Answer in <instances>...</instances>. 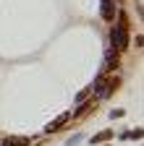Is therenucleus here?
Instances as JSON below:
<instances>
[{
	"mask_svg": "<svg viewBox=\"0 0 144 146\" xmlns=\"http://www.w3.org/2000/svg\"><path fill=\"white\" fill-rule=\"evenodd\" d=\"M110 39H113V44L118 50H126V47H129L131 39H129V18H126V13H118V26H113Z\"/></svg>",
	"mask_w": 144,
	"mask_h": 146,
	"instance_id": "obj_1",
	"label": "nucleus"
},
{
	"mask_svg": "<svg viewBox=\"0 0 144 146\" xmlns=\"http://www.w3.org/2000/svg\"><path fill=\"white\" fill-rule=\"evenodd\" d=\"M92 89H94V94H97L100 99H107V97L118 89V78H102V76H100V78L92 84Z\"/></svg>",
	"mask_w": 144,
	"mask_h": 146,
	"instance_id": "obj_2",
	"label": "nucleus"
},
{
	"mask_svg": "<svg viewBox=\"0 0 144 146\" xmlns=\"http://www.w3.org/2000/svg\"><path fill=\"white\" fill-rule=\"evenodd\" d=\"M68 120H71V115H68V112H63L60 117H55L50 125H45V131H47V133H55V131H60V128H63V123H68Z\"/></svg>",
	"mask_w": 144,
	"mask_h": 146,
	"instance_id": "obj_3",
	"label": "nucleus"
},
{
	"mask_svg": "<svg viewBox=\"0 0 144 146\" xmlns=\"http://www.w3.org/2000/svg\"><path fill=\"white\" fill-rule=\"evenodd\" d=\"M3 146H29V138H24V136H8L3 141Z\"/></svg>",
	"mask_w": 144,
	"mask_h": 146,
	"instance_id": "obj_4",
	"label": "nucleus"
},
{
	"mask_svg": "<svg viewBox=\"0 0 144 146\" xmlns=\"http://www.w3.org/2000/svg\"><path fill=\"white\" fill-rule=\"evenodd\" d=\"M102 18L113 21V0H102Z\"/></svg>",
	"mask_w": 144,
	"mask_h": 146,
	"instance_id": "obj_5",
	"label": "nucleus"
},
{
	"mask_svg": "<svg viewBox=\"0 0 144 146\" xmlns=\"http://www.w3.org/2000/svg\"><path fill=\"white\" fill-rule=\"evenodd\" d=\"M113 138V131H100L94 138H92V143H102V141H110Z\"/></svg>",
	"mask_w": 144,
	"mask_h": 146,
	"instance_id": "obj_6",
	"label": "nucleus"
},
{
	"mask_svg": "<svg viewBox=\"0 0 144 146\" xmlns=\"http://www.w3.org/2000/svg\"><path fill=\"white\" fill-rule=\"evenodd\" d=\"M118 65V55H115V50H110L107 52V68H115Z\"/></svg>",
	"mask_w": 144,
	"mask_h": 146,
	"instance_id": "obj_7",
	"label": "nucleus"
},
{
	"mask_svg": "<svg viewBox=\"0 0 144 146\" xmlns=\"http://www.w3.org/2000/svg\"><path fill=\"white\" fill-rule=\"evenodd\" d=\"M81 138H84V136H81V133H76V136H71V138H68V143H66V146H74V143H79V141H81Z\"/></svg>",
	"mask_w": 144,
	"mask_h": 146,
	"instance_id": "obj_8",
	"label": "nucleus"
},
{
	"mask_svg": "<svg viewBox=\"0 0 144 146\" xmlns=\"http://www.w3.org/2000/svg\"><path fill=\"white\" fill-rule=\"evenodd\" d=\"M89 110H94V104H84V107H81V110H79V112H76V115H79V117H81V115H86V112H89Z\"/></svg>",
	"mask_w": 144,
	"mask_h": 146,
	"instance_id": "obj_9",
	"label": "nucleus"
},
{
	"mask_svg": "<svg viewBox=\"0 0 144 146\" xmlns=\"http://www.w3.org/2000/svg\"><path fill=\"white\" fill-rule=\"evenodd\" d=\"M89 91H92V89H84V91H79V94H76V102H84V99H86V94H89Z\"/></svg>",
	"mask_w": 144,
	"mask_h": 146,
	"instance_id": "obj_10",
	"label": "nucleus"
}]
</instances>
